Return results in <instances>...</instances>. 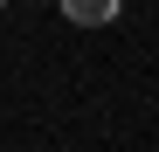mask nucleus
<instances>
[{
    "label": "nucleus",
    "mask_w": 159,
    "mask_h": 152,
    "mask_svg": "<svg viewBox=\"0 0 159 152\" xmlns=\"http://www.w3.org/2000/svg\"><path fill=\"white\" fill-rule=\"evenodd\" d=\"M56 7L76 21V28H104V21H118V7H125V0H56Z\"/></svg>",
    "instance_id": "f257e3e1"
},
{
    "label": "nucleus",
    "mask_w": 159,
    "mask_h": 152,
    "mask_svg": "<svg viewBox=\"0 0 159 152\" xmlns=\"http://www.w3.org/2000/svg\"><path fill=\"white\" fill-rule=\"evenodd\" d=\"M0 7H7V0H0Z\"/></svg>",
    "instance_id": "f03ea898"
}]
</instances>
